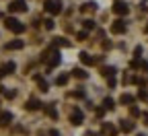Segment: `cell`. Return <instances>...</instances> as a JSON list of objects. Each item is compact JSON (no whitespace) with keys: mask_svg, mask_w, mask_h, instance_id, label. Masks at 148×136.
Here are the masks:
<instances>
[{"mask_svg":"<svg viewBox=\"0 0 148 136\" xmlns=\"http://www.w3.org/2000/svg\"><path fill=\"white\" fill-rule=\"evenodd\" d=\"M43 10L49 12V14H60L62 12V2H60V0H45Z\"/></svg>","mask_w":148,"mask_h":136,"instance_id":"1","label":"cell"},{"mask_svg":"<svg viewBox=\"0 0 148 136\" xmlns=\"http://www.w3.org/2000/svg\"><path fill=\"white\" fill-rule=\"evenodd\" d=\"M4 25H6V29H10V31H14V33H23V31H25V25H21V23H18L16 19H12V17L6 19Z\"/></svg>","mask_w":148,"mask_h":136,"instance_id":"2","label":"cell"},{"mask_svg":"<svg viewBox=\"0 0 148 136\" xmlns=\"http://www.w3.org/2000/svg\"><path fill=\"white\" fill-rule=\"evenodd\" d=\"M45 58H47V60H49V66H58L60 64V52L58 50H47L45 54H43V60H45Z\"/></svg>","mask_w":148,"mask_h":136,"instance_id":"3","label":"cell"},{"mask_svg":"<svg viewBox=\"0 0 148 136\" xmlns=\"http://www.w3.org/2000/svg\"><path fill=\"white\" fill-rule=\"evenodd\" d=\"M8 10H10V12H25V10H27L25 0H12V2L8 4Z\"/></svg>","mask_w":148,"mask_h":136,"instance_id":"4","label":"cell"},{"mask_svg":"<svg viewBox=\"0 0 148 136\" xmlns=\"http://www.w3.org/2000/svg\"><path fill=\"white\" fill-rule=\"evenodd\" d=\"M113 12H115L117 17H125V14L130 12V6H127L125 2H121V0H117V2L113 4Z\"/></svg>","mask_w":148,"mask_h":136,"instance_id":"5","label":"cell"},{"mask_svg":"<svg viewBox=\"0 0 148 136\" xmlns=\"http://www.w3.org/2000/svg\"><path fill=\"white\" fill-rule=\"evenodd\" d=\"M82 120H84V115H82V111H80V109H72V115H70V122H72L74 126H78V124H82Z\"/></svg>","mask_w":148,"mask_h":136,"instance_id":"6","label":"cell"},{"mask_svg":"<svg viewBox=\"0 0 148 136\" xmlns=\"http://www.w3.org/2000/svg\"><path fill=\"white\" fill-rule=\"evenodd\" d=\"M125 21H121V19H117V21L113 23V25H111V31H113V33H125Z\"/></svg>","mask_w":148,"mask_h":136,"instance_id":"7","label":"cell"},{"mask_svg":"<svg viewBox=\"0 0 148 136\" xmlns=\"http://www.w3.org/2000/svg\"><path fill=\"white\" fill-rule=\"evenodd\" d=\"M80 62H82L84 66H92V64H95L97 60H95V58H92L90 54H86V52H80Z\"/></svg>","mask_w":148,"mask_h":136,"instance_id":"8","label":"cell"},{"mask_svg":"<svg viewBox=\"0 0 148 136\" xmlns=\"http://www.w3.org/2000/svg\"><path fill=\"white\" fill-rule=\"evenodd\" d=\"M10 122H12V113H8V111L0 113V126H8Z\"/></svg>","mask_w":148,"mask_h":136,"instance_id":"9","label":"cell"},{"mask_svg":"<svg viewBox=\"0 0 148 136\" xmlns=\"http://www.w3.org/2000/svg\"><path fill=\"white\" fill-rule=\"evenodd\" d=\"M25 107H27L29 111H35V109H41V101H39V99H29Z\"/></svg>","mask_w":148,"mask_h":136,"instance_id":"10","label":"cell"},{"mask_svg":"<svg viewBox=\"0 0 148 136\" xmlns=\"http://www.w3.org/2000/svg\"><path fill=\"white\" fill-rule=\"evenodd\" d=\"M95 10H97V4L95 2H84L80 6V12H95Z\"/></svg>","mask_w":148,"mask_h":136,"instance_id":"11","label":"cell"},{"mask_svg":"<svg viewBox=\"0 0 148 136\" xmlns=\"http://www.w3.org/2000/svg\"><path fill=\"white\" fill-rule=\"evenodd\" d=\"M4 48H6V50H21V48H23V41H21V39H14V41H8Z\"/></svg>","mask_w":148,"mask_h":136,"instance_id":"12","label":"cell"},{"mask_svg":"<svg viewBox=\"0 0 148 136\" xmlns=\"http://www.w3.org/2000/svg\"><path fill=\"white\" fill-rule=\"evenodd\" d=\"M101 132H103V134H109V136H113V134H115L117 130H115V126H111V124H103Z\"/></svg>","mask_w":148,"mask_h":136,"instance_id":"13","label":"cell"},{"mask_svg":"<svg viewBox=\"0 0 148 136\" xmlns=\"http://www.w3.org/2000/svg\"><path fill=\"white\" fill-rule=\"evenodd\" d=\"M0 93H2L6 99H14V95H16V91H12V89H6V87H2L0 89Z\"/></svg>","mask_w":148,"mask_h":136,"instance_id":"14","label":"cell"},{"mask_svg":"<svg viewBox=\"0 0 148 136\" xmlns=\"http://www.w3.org/2000/svg\"><path fill=\"white\" fill-rule=\"evenodd\" d=\"M119 128H121L123 132H132V130H134V124H132V122H127V120H121Z\"/></svg>","mask_w":148,"mask_h":136,"instance_id":"15","label":"cell"},{"mask_svg":"<svg viewBox=\"0 0 148 136\" xmlns=\"http://www.w3.org/2000/svg\"><path fill=\"white\" fill-rule=\"evenodd\" d=\"M101 72H103V76H107V79H113V74H115V68H113V66H105Z\"/></svg>","mask_w":148,"mask_h":136,"instance_id":"16","label":"cell"},{"mask_svg":"<svg viewBox=\"0 0 148 136\" xmlns=\"http://www.w3.org/2000/svg\"><path fill=\"white\" fill-rule=\"evenodd\" d=\"M14 68H16V66H14V62H6V64L2 66L4 74H12V72H14Z\"/></svg>","mask_w":148,"mask_h":136,"instance_id":"17","label":"cell"},{"mask_svg":"<svg viewBox=\"0 0 148 136\" xmlns=\"http://www.w3.org/2000/svg\"><path fill=\"white\" fill-rule=\"evenodd\" d=\"M72 76H74V79H86V72L80 70V68H74L72 70Z\"/></svg>","mask_w":148,"mask_h":136,"instance_id":"18","label":"cell"},{"mask_svg":"<svg viewBox=\"0 0 148 136\" xmlns=\"http://www.w3.org/2000/svg\"><path fill=\"white\" fill-rule=\"evenodd\" d=\"M53 46H62V48H66V46H70V41L64 39V37H56V39H53Z\"/></svg>","mask_w":148,"mask_h":136,"instance_id":"19","label":"cell"},{"mask_svg":"<svg viewBox=\"0 0 148 136\" xmlns=\"http://www.w3.org/2000/svg\"><path fill=\"white\" fill-rule=\"evenodd\" d=\"M66 83H68V74H60L58 79H56V85H58V87H64Z\"/></svg>","mask_w":148,"mask_h":136,"instance_id":"20","label":"cell"},{"mask_svg":"<svg viewBox=\"0 0 148 136\" xmlns=\"http://www.w3.org/2000/svg\"><path fill=\"white\" fill-rule=\"evenodd\" d=\"M82 27H84V31H92L95 29V21H92V19H86V21L82 23Z\"/></svg>","mask_w":148,"mask_h":136,"instance_id":"21","label":"cell"},{"mask_svg":"<svg viewBox=\"0 0 148 136\" xmlns=\"http://www.w3.org/2000/svg\"><path fill=\"white\" fill-rule=\"evenodd\" d=\"M113 105H115V101L111 99V97H107V99L103 101V109H105V111H107V109H113Z\"/></svg>","mask_w":148,"mask_h":136,"instance_id":"22","label":"cell"},{"mask_svg":"<svg viewBox=\"0 0 148 136\" xmlns=\"http://www.w3.org/2000/svg\"><path fill=\"white\" fill-rule=\"evenodd\" d=\"M35 81H37V83H39V89H41V91H47V83H45V81L41 79V76H39V74H37V76H35Z\"/></svg>","mask_w":148,"mask_h":136,"instance_id":"23","label":"cell"},{"mask_svg":"<svg viewBox=\"0 0 148 136\" xmlns=\"http://www.w3.org/2000/svg\"><path fill=\"white\" fill-rule=\"evenodd\" d=\"M45 113L49 115V118H53V120L58 118V111H56V107H53V105H51V107H45Z\"/></svg>","mask_w":148,"mask_h":136,"instance_id":"24","label":"cell"},{"mask_svg":"<svg viewBox=\"0 0 148 136\" xmlns=\"http://www.w3.org/2000/svg\"><path fill=\"white\" fill-rule=\"evenodd\" d=\"M119 101H121V103H132V101H134V97H132V95H121V99H119Z\"/></svg>","mask_w":148,"mask_h":136,"instance_id":"25","label":"cell"},{"mask_svg":"<svg viewBox=\"0 0 148 136\" xmlns=\"http://www.w3.org/2000/svg\"><path fill=\"white\" fill-rule=\"evenodd\" d=\"M70 97H78V99H80V97H84V91H82V89H78V91H72V93H70Z\"/></svg>","mask_w":148,"mask_h":136,"instance_id":"26","label":"cell"},{"mask_svg":"<svg viewBox=\"0 0 148 136\" xmlns=\"http://www.w3.org/2000/svg\"><path fill=\"white\" fill-rule=\"evenodd\" d=\"M45 23V29H53V21H51V19H47V21H43Z\"/></svg>","mask_w":148,"mask_h":136,"instance_id":"27","label":"cell"},{"mask_svg":"<svg viewBox=\"0 0 148 136\" xmlns=\"http://www.w3.org/2000/svg\"><path fill=\"white\" fill-rule=\"evenodd\" d=\"M130 113H132L134 118H136V115H140V109H138V107H132V109H130Z\"/></svg>","mask_w":148,"mask_h":136,"instance_id":"28","label":"cell"},{"mask_svg":"<svg viewBox=\"0 0 148 136\" xmlns=\"http://www.w3.org/2000/svg\"><path fill=\"white\" fill-rule=\"evenodd\" d=\"M76 37H78V39H86V31H80Z\"/></svg>","mask_w":148,"mask_h":136,"instance_id":"29","label":"cell"},{"mask_svg":"<svg viewBox=\"0 0 148 136\" xmlns=\"http://www.w3.org/2000/svg\"><path fill=\"white\" fill-rule=\"evenodd\" d=\"M103 113H105V109H103V107H99V109H97V115H99V118H103Z\"/></svg>","mask_w":148,"mask_h":136,"instance_id":"30","label":"cell"},{"mask_svg":"<svg viewBox=\"0 0 148 136\" xmlns=\"http://www.w3.org/2000/svg\"><path fill=\"white\" fill-rule=\"evenodd\" d=\"M49 136H60V132H58V130H51V132H49Z\"/></svg>","mask_w":148,"mask_h":136,"instance_id":"31","label":"cell"},{"mask_svg":"<svg viewBox=\"0 0 148 136\" xmlns=\"http://www.w3.org/2000/svg\"><path fill=\"white\" fill-rule=\"evenodd\" d=\"M142 120H144V124H148V113H144V115H142Z\"/></svg>","mask_w":148,"mask_h":136,"instance_id":"32","label":"cell"},{"mask_svg":"<svg viewBox=\"0 0 148 136\" xmlns=\"http://www.w3.org/2000/svg\"><path fill=\"white\" fill-rule=\"evenodd\" d=\"M2 76H4V70H2V68H0V79H2Z\"/></svg>","mask_w":148,"mask_h":136,"instance_id":"33","label":"cell"},{"mask_svg":"<svg viewBox=\"0 0 148 136\" xmlns=\"http://www.w3.org/2000/svg\"><path fill=\"white\" fill-rule=\"evenodd\" d=\"M138 136H146V134H138Z\"/></svg>","mask_w":148,"mask_h":136,"instance_id":"34","label":"cell"},{"mask_svg":"<svg viewBox=\"0 0 148 136\" xmlns=\"http://www.w3.org/2000/svg\"><path fill=\"white\" fill-rule=\"evenodd\" d=\"M146 31H148V27H146Z\"/></svg>","mask_w":148,"mask_h":136,"instance_id":"35","label":"cell"}]
</instances>
